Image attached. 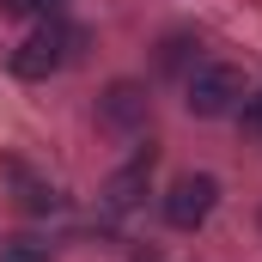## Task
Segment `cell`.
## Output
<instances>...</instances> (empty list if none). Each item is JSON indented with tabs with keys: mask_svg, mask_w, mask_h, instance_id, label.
Masks as SVG:
<instances>
[{
	"mask_svg": "<svg viewBox=\"0 0 262 262\" xmlns=\"http://www.w3.org/2000/svg\"><path fill=\"white\" fill-rule=\"evenodd\" d=\"M183 104H189V116H232L244 104V73L232 61H201L183 85Z\"/></svg>",
	"mask_w": 262,
	"mask_h": 262,
	"instance_id": "cell-1",
	"label": "cell"
},
{
	"mask_svg": "<svg viewBox=\"0 0 262 262\" xmlns=\"http://www.w3.org/2000/svg\"><path fill=\"white\" fill-rule=\"evenodd\" d=\"M73 43H79V37L67 31L61 18H49V25H37V31L12 49V73H18V79H49V73L73 55Z\"/></svg>",
	"mask_w": 262,
	"mask_h": 262,
	"instance_id": "cell-2",
	"label": "cell"
},
{
	"mask_svg": "<svg viewBox=\"0 0 262 262\" xmlns=\"http://www.w3.org/2000/svg\"><path fill=\"white\" fill-rule=\"evenodd\" d=\"M213 201H220V183H213L207 171H183V177L165 189V220H171L177 232H195L201 220L213 213Z\"/></svg>",
	"mask_w": 262,
	"mask_h": 262,
	"instance_id": "cell-3",
	"label": "cell"
},
{
	"mask_svg": "<svg viewBox=\"0 0 262 262\" xmlns=\"http://www.w3.org/2000/svg\"><path fill=\"white\" fill-rule=\"evenodd\" d=\"M146 110H152V98H146V85H134V79H116L104 98H98V122L116 134H128L146 122Z\"/></svg>",
	"mask_w": 262,
	"mask_h": 262,
	"instance_id": "cell-4",
	"label": "cell"
},
{
	"mask_svg": "<svg viewBox=\"0 0 262 262\" xmlns=\"http://www.w3.org/2000/svg\"><path fill=\"white\" fill-rule=\"evenodd\" d=\"M152 159H159V152H152V146H140L128 165H122V171L104 183V207H110V213H128V207H140V195H146V177H152Z\"/></svg>",
	"mask_w": 262,
	"mask_h": 262,
	"instance_id": "cell-5",
	"label": "cell"
},
{
	"mask_svg": "<svg viewBox=\"0 0 262 262\" xmlns=\"http://www.w3.org/2000/svg\"><path fill=\"white\" fill-rule=\"evenodd\" d=\"M6 177H18V189H25V195H18V207H31V213H49V207H55V189H49L43 177H31L25 165H6Z\"/></svg>",
	"mask_w": 262,
	"mask_h": 262,
	"instance_id": "cell-6",
	"label": "cell"
},
{
	"mask_svg": "<svg viewBox=\"0 0 262 262\" xmlns=\"http://www.w3.org/2000/svg\"><path fill=\"white\" fill-rule=\"evenodd\" d=\"M0 262H49V244H37V238H12V244H0Z\"/></svg>",
	"mask_w": 262,
	"mask_h": 262,
	"instance_id": "cell-7",
	"label": "cell"
},
{
	"mask_svg": "<svg viewBox=\"0 0 262 262\" xmlns=\"http://www.w3.org/2000/svg\"><path fill=\"white\" fill-rule=\"evenodd\" d=\"M0 6H6V12H55L61 0H0Z\"/></svg>",
	"mask_w": 262,
	"mask_h": 262,
	"instance_id": "cell-8",
	"label": "cell"
},
{
	"mask_svg": "<svg viewBox=\"0 0 262 262\" xmlns=\"http://www.w3.org/2000/svg\"><path fill=\"white\" fill-rule=\"evenodd\" d=\"M250 128H262V98H256V104H250Z\"/></svg>",
	"mask_w": 262,
	"mask_h": 262,
	"instance_id": "cell-9",
	"label": "cell"
}]
</instances>
